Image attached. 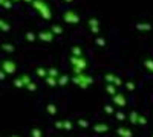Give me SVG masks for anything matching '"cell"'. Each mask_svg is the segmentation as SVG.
<instances>
[{
    "instance_id": "1",
    "label": "cell",
    "mask_w": 153,
    "mask_h": 137,
    "mask_svg": "<svg viewBox=\"0 0 153 137\" xmlns=\"http://www.w3.org/2000/svg\"><path fill=\"white\" fill-rule=\"evenodd\" d=\"M31 6L40 14L42 18L45 20H51V17H52V11H51V6L45 2V0H32L31 2Z\"/></svg>"
},
{
    "instance_id": "2",
    "label": "cell",
    "mask_w": 153,
    "mask_h": 137,
    "mask_svg": "<svg viewBox=\"0 0 153 137\" xmlns=\"http://www.w3.org/2000/svg\"><path fill=\"white\" fill-rule=\"evenodd\" d=\"M71 81L75 85H78L80 89H83V90L89 89V85L94 84V78L91 76V75H86L84 72L83 73H78V75H74V76L71 78Z\"/></svg>"
},
{
    "instance_id": "3",
    "label": "cell",
    "mask_w": 153,
    "mask_h": 137,
    "mask_svg": "<svg viewBox=\"0 0 153 137\" xmlns=\"http://www.w3.org/2000/svg\"><path fill=\"white\" fill-rule=\"evenodd\" d=\"M71 64H72V72L74 75H78V73H83L86 69H87V59L84 56H72L69 58Z\"/></svg>"
},
{
    "instance_id": "4",
    "label": "cell",
    "mask_w": 153,
    "mask_h": 137,
    "mask_svg": "<svg viewBox=\"0 0 153 137\" xmlns=\"http://www.w3.org/2000/svg\"><path fill=\"white\" fill-rule=\"evenodd\" d=\"M63 21L68 23V24H78L81 21V17H80V14L76 11L68 9V11L63 12Z\"/></svg>"
},
{
    "instance_id": "5",
    "label": "cell",
    "mask_w": 153,
    "mask_h": 137,
    "mask_svg": "<svg viewBox=\"0 0 153 137\" xmlns=\"http://www.w3.org/2000/svg\"><path fill=\"white\" fill-rule=\"evenodd\" d=\"M104 81L107 84H113L117 89H120V87L123 85V79L118 76V75H115V73H106L104 75Z\"/></svg>"
},
{
    "instance_id": "6",
    "label": "cell",
    "mask_w": 153,
    "mask_h": 137,
    "mask_svg": "<svg viewBox=\"0 0 153 137\" xmlns=\"http://www.w3.org/2000/svg\"><path fill=\"white\" fill-rule=\"evenodd\" d=\"M112 102H113V105H117V107H126V104H127V101H126V96H124V93L123 92H117V95L115 96H112Z\"/></svg>"
},
{
    "instance_id": "7",
    "label": "cell",
    "mask_w": 153,
    "mask_h": 137,
    "mask_svg": "<svg viewBox=\"0 0 153 137\" xmlns=\"http://www.w3.org/2000/svg\"><path fill=\"white\" fill-rule=\"evenodd\" d=\"M54 34L51 32V31H40L37 34V38L40 40V41H45V43H52L54 41Z\"/></svg>"
},
{
    "instance_id": "8",
    "label": "cell",
    "mask_w": 153,
    "mask_h": 137,
    "mask_svg": "<svg viewBox=\"0 0 153 137\" xmlns=\"http://www.w3.org/2000/svg\"><path fill=\"white\" fill-rule=\"evenodd\" d=\"M2 66H3V73H6V75H12V73H16V70H17L16 63L14 61H9V59L5 61Z\"/></svg>"
},
{
    "instance_id": "9",
    "label": "cell",
    "mask_w": 153,
    "mask_h": 137,
    "mask_svg": "<svg viewBox=\"0 0 153 137\" xmlns=\"http://www.w3.org/2000/svg\"><path fill=\"white\" fill-rule=\"evenodd\" d=\"M92 130L98 134H103V133H107L110 130V127L107 123H95V125H92Z\"/></svg>"
},
{
    "instance_id": "10",
    "label": "cell",
    "mask_w": 153,
    "mask_h": 137,
    "mask_svg": "<svg viewBox=\"0 0 153 137\" xmlns=\"http://www.w3.org/2000/svg\"><path fill=\"white\" fill-rule=\"evenodd\" d=\"M117 134L120 137H133V133H132V130L129 127H120V128H117Z\"/></svg>"
},
{
    "instance_id": "11",
    "label": "cell",
    "mask_w": 153,
    "mask_h": 137,
    "mask_svg": "<svg viewBox=\"0 0 153 137\" xmlns=\"http://www.w3.org/2000/svg\"><path fill=\"white\" fill-rule=\"evenodd\" d=\"M136 29L139 32H149V31L153 29V26H152V23H149V21H146V23H136Z\"/></svg>"
},
{
    "instance_id": "12",
    "label": "cell",
    "mask_w": 153,
    "mask_h": 137,
    "mask_svg": "<svg viewBox=\"0 0 153 137\" xmlns=\"http://www.w3.org/2000/svg\"><path fill=\"white\" fill-rule=\"evenodd\" d=\"M69 81H71V78L68 76V75H58V78H57V85L65 87V85H68Z\"/></svg>"
},
{
    "instance_id": "13",
    "label": "cell",
    "mask_w": 153,
    "mask_h": 137,
    "mask_svg": "<svg viewBox=\"0 0 153 137\" xmlns=\"http://www.w3.org/2000/svg\"><path fill=\"white\" fill-rule=\"evenodd\" d=\"M51 32H52L54 35H63V32H65V29H63V26H60V24H52L49 29Z\"/></svg>"
},
{
    "instance_id": "14",
    "label": "cell",
    "mask_w": 153,
    "mask_h": 137,
    "mask_svg": "<svg viewBox=\"0 0 153 137\" xmlns=\"http://www.w3.org/2000/svg\"><path fill=\"white\" fill-rule=\"evenodd\" d=\"M71 53H72V56H84V53H83V49H81L80 46H72V49H71Z\"/></svg>"
},
{
    "instance_id": "15",
    "label": "cell",
    "mask_w": 153,
    "mask_h": 137,
    "mask_svg": "<svg viewBox=\"0 0 153 137\" xmlns=\"http://www.w3.org/2000/svg\"><path fill=\"white\" fill-rule=\"evenodd\" d=\"M106 93L107 95H110V96H115V95H117V92H118V89H117V87H115L113 84H106Z\"/></svg>"
},
{
    "instance_id": "16",
    "label": "cell",
    "mask_w": 153,
    "mask_h": 137,
    "mask_svg": "<svg viewBox=\"0 0 153 137\" xmlns=\"http://www.w3.org/2000/svg\"><path fill=\"white\" fill-rule=\"evenodd\" d=\"M31 137H43V130L40 127H32L31 128Z\"/></svg>"
},
{
    "instance_id": "17",
    "label": "cell",
    "mask_w": 153,
    "mask_h": 137,
    "mask_svg": "<svg viewBox=\"0 0 153 137\" xmlns=\"http://www.w3.org/2000/svg\"><path fill=\"white\" fill-rule=\"evenodd\" d=\"M46 111H48L49 116H55V114H57V105L52 104V102L48 104V105H46Z\"/></svg>"
},
{
    "instance_id": "18",
    "label": "cell",
    "mask_w": 153,
    "mask_h": 137,
    "mask_svg": "<svg viewBox=\"0 0 153 137\" xmlns=\"http://www.w3.org/2000/svg\"><path fill=\"white\" fill-rule=\"evenodd\" d=\"M87 24H89V29H94V28H100V20H98L97 17H92V18H89Z\"/></svg>"
},
{
    "instance_id": "19",
    "label": "cell",
    "mask_w": 153,
    "mask_h": 137,
    "mask_svg": "<svg viewBox=\"0 0 153 137\" xmlns=\"http://www.w3.org/2000/svg\"><path fill=\"white\" fill-rule=\"evenodd\" d=\"M46 73H48V76H52V78H58V75H60V72H58L57 67H49V69H46Z\"/></svg>"
},
{
    "instance_id": "20",
    "label": "cell",
    "mask_w": 153,
    "mask_h": 137,
    "mask_svg": "<svg viewBox=\"0 0 153 137\" xmlns=\"http://www.w3.org/2000/svg\"><path fill=\"white\" fill-rule=\"evenodd\" d=\"M76 125H78L80 128H83V130H86V128L91 127V123H89V120H86V119H78L76 120Z\"/></svg>"
},
{
    "instance_id": "21",
    "label": "cell",
    "mask_w": 153,
    "mask_h": 137,
    "mask_svg": "<svg viewBox=\"0 0 153 137\" xmlns=\"http://www.w3.org/2000/svg\"><path fill=\"white\" fill-rule=\"evenodd\" d=\"M138 113H136V111H130V113H129V120H130V123H132V125H136V122H138Z\"/></svg>"
},
{
    "instance_id": "22",
    "label": "cell",
    "mask_w": 153,
    "mask_h": 137,
    "mask_svg": "<svg viewBox=\"0 0 153 137\" xmlns=\"http://www.w3.org/2000/svg\"><path fill=\"white\" fill-rule=\"evenodd\" d=\"M35 73H37L38 78H46V76H48V73H46V69H45V67H37V69H35Z\"/></svg>"
},
{
    "instance_id": "23",
    "label": "cell",
    "mask_w": 153,
    "mask_h": 137,
    "mask_svg": "<svg viewBox=\"0 0 153 137\" xmlns=\"http://www.w3.org/2000/svg\"><path fill=\"white\" fill-rule=\"evenodd\" d=\"M143 66L149 70V72H153V59H150V58H147V59H144V63H143Z\"/></svg>"
},
{
    "instance_id": "24",
    "label": "cell",
    "mask_w": 153,
    "mask_h": 137,
    "mask_svg": "<svg viewBox=\"0 0 153 137\" xmlns=\"http://www.w3.org/2000/svg\"><path fill=\"white\" fill-rule=\"evenodd\" d=\"M45 82H46L49 87H55V85H57V78H52V76H46V78H45Z\"/></svg>"
},
{
    "instance_id": "25",
    "label": "cell",
    "mask_w": 153,
    "mask_h": 137,
    "mask_svg": "<svg viewBox=\"0 0 153 137\" xmlns=\"http://www.w3.org/2000/svg\"><path fill=\"white\" fill-rule=\"evenodd\" d=\"M95 44L98 47H104L106 46V38H104V37H97V38H95Z\"/></svg>"
},
{
    "instance_id": "26",
    "label": "cell",
    "mask_w": 153,
    "mask_h": 137,
    "mask_svg": "<svg viewBox=\"0 0 153 137\" xmlns=\"http://www.w3.org/2000/svg\"><path fill=\"white\" fill-rule=\"evenodd\" d=\"M63 130H66V131H72V130H74L72 122H71V120H63Z\"/></svg>"
},
{
    "instance_id": "27",
    "label": "cell",
    "mask_w": 153,
    "mask_h": 137,
    "mask_svg": "<svg viewBox=\"0 0 153 137\" xmlns=\"http://www.w3.org/2000/svg\"><path fill=\"white\" fill-rule=\"evenodd\" d=\"M115 114V117H117V120H120V122H123V120H126V113L124 111H117V113H113Z\"/></svg>"
},
{
    "instance_id": "28",
    "label": "cell",
    "mask_w": 153,
    "mask_h": 137,
    "mask_svg": "<svg viewBox=\"0 0 153 137\" xmlns=\"http://www.w3.org/2000/svg\"><path fill=\"white\" fill-rule=\"evenodd\" d=\"M26 40H28L29 43L37 41V34H34V32H26Z\"/></svg>"
},
{
    "instance_id": "29",
    "label": "cell",
    "mask_w": 153,
    "mask_h": 137,
    "mask_svg": "<svg viewBox=\"0 0 153 137\" xmlns=\"http://www.w3.org/2000/svg\"><path fill=\"white\" fill-rule=\"evenodd\" d=\"M136 123H139L141 127L147 125V117H146L144 114H139V116H138V122H136Z\"/></svg>"
},
{
    "instance_id": "30",
    "label": "cell",
    "mask_w": 153,
    "mask_h": 137,
    "mask_svg": "<svg viewBox=\"0 0 153 137\" xmlns=\"http://www.w3.org/2000/svg\"><path fill=\"white\" fill-rule=\"evenodd\" d=\"M126 89L129 90V92H135L136 85H135V82H133V81H127V82H126Z\"/></svg>"
},
{
    "instance_id": "31",
    "label": "cell",
    "mask_w": 153,
    "mask_h": 137,
    "mask_svg": "<svg viewBox=\"0 0 153 137\" xmlns=\"http://www.w3.org/2000/svg\"><path fill=\"white\" fill-rule=\"evenodd\" d=\"M20 79H22V82H23V87H26V85L31 82V76H28V75H22Z\"/></svg>"
},
{
    "instance_id": "32",
    "label": "cell",
    "mask_w": 153,
    "mask_h": 137,
    "mask_svg": "<svg viewBox=\"0 0 153 137\" xmlns=\"http://www.w3.org/2000/svg\"><path fill=\"white\" fill-rule=\"evenodd\" d=\"M26 89H28L29 92H37V85H35V84H34V82L31 81V82H29V84L26 85Z\"/></svg>"
},
{
    "instance_id": "33",
    "label": "cell",
    "mask_w": 153,
    "mask_h": 137,
    "mask_svg": "<svg viewBox=\"0 0 153 137\" xmlns=\"http://www.w3.org/2000/svg\"><path fill=\"white\" fill-rule=\"evenodd\" d=\"M104 111H106L107 114H113V113H115V110H113L112 105H104Z\"/></svg>"
},
{
    "instance_id": "34",
    "label": "cell",
    "mask_w": 153,
    "mask_h": 137,
    "mask_svg": "<svg viewBox=\"0 0 153 137\" xmlns=\"http://www.w3.org/2000/svg\"><path fill=\"white\" fill-rule=\"evenodd\" d=\"M14 85L19 87V89H23V82H22V79H20V78H16V79H14Z\"/></svg>"
},
{
    "instance_id": "35",
    "label": "cell",
    "mask_w": 153,
    "mask_h": 137,
    "mask_svg": "<svg viewBox=\"0 0 153 137\" xmlns=\"http://www.w3.org/2000/svg\"><path fill=\"white\" fill-rule=\"evenodd\" d=\"M54 127H55V130H63V120H55Z\"/></svg>"
},
{
    "instance_id": "36",
    "label": "cell",
    "mask_w": 153,
    "mask_h": 137,
    "mask_svg": "<svg viewBox=\"0 0 153 137\" xmlns=\"http://www.w3.org/2000/svg\"><path fill=\"white\" fill-rule=\"evenodd\" d=\"M0 28H2L3 31H9V24H6L3 20H0Z\"/></svg>"
},
{
    "instance_id": "37",
    "label": "cell",
    "mask_w": 153,
    "mask_h": 137,
    "mask_svg": "<svg viewBox=\"0 0 153 137\" xmlns=\"http://www.w3.org/2000/svg\"><path fill=\"white\" fill-rule=\"evenodd\" d=\"M3 49L6 52H14V46H11V44H3Z\"/></svg>"
},
{
    "instance_id": "38",
    "label": "cell",
    "mask_w": 153,
    "mask_h": 137,
    "mask_svg": "<svg viewBox=\"0 0 153 137\" xmlns=\"http://www.w3.org/2000/svg\"><path fill=\"white\" fill-rule=\"evenodd\" d=\"M3 6H5V8H8V9H11V8H12V2H11V0H5Z\"/></svg>"
},
{
    "instance_id": "39",
    "label": "cell",
    "mask_w": 153,
    "mask_h": 137,
    "mask_svg": "<svg viewBox=\"0 0 153 137\" xmlns=\"http://www.w3.org/2000/svg\"><path fill=\"white\" fill-rule=\"evenodd\" d=\"M63 2H68V3H72V2H74V0H63Z\"/></svg>"
},
{
    "instance_id": "40",
    "label": "cell",
    "mask_w": 153,
    "mask_h": 137,
    "mask_svg": "<svg viewBox=\"0 0 153 137\" xmlns=\"http://www.w3.org/2000/svg\"><path fill=\"white\" fill-rule=\"evenodd\" d=\"M23 2H26V3H31V2H32V0H23Z\"/></svg>"
},
{
    "instance_id": "41",
    "label": "cell",
    "mask_w": 153,
    "mask_h": 137,
    "mask_svg": "<svg viewBox=\"0 0 153 137\" xmlns=\"http://www.w3.org/2000/svg\"><path fill=\"white\" fill-rule=\"evenodd\" d=\"M11 137H20V136H11Z\"/></svg>"
},
{
    "instance_id": "42",
    "label": "cell",
    "mask_w": 153,
    "mask_h": 137,
    "mask_svg": "<svg viewBox=\"0 0 153 137\" xmlns=\"http://www.w3.org/2000/svg\"><path fill=\"white\" fill-rule=\"evenodd\" d=\"M12 2H19V0H12Z\"/></svg>"
},
{
    "instance_id": "43",
    "label": "cell",
    "mask_w": 153,
    "mask_h": 137,
    "mask_svg": "<svg viewBox=\"0 0 153 137\" xmlns=\"http://www.w3.org/2000/svg\"><path fill=\"white\" fill-rule=\"evenodd\" d=\"M152 137H153V136H152Z\"/></svg>"
}]
</instances>
